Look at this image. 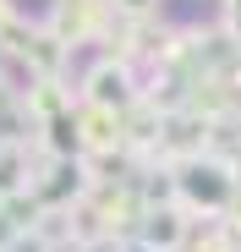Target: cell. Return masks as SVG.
Here are the masks:
<instances>
[{"instance_id": "6da1fadb", "label": "cell", "mask_w": 241, "mask_h": 252, "mask_svg": "<svg viewBox=\"0 0 241 252\" xmlns=\"http://www.w3.org/2000/svg\"><path fill=\"white\" fill-rule=\"evenodd\" d=\"M77 99L93 104V110H115V115H126L132 104H143V71L132 61H120V55H93L83 71H77Z\"/></svg>"}, {"instance_id": "7a4b0ae2", "label": "cell", "mask_w": 241, "mask_h": 252, "mask_svg": "<svg viewBox=\"0 0 241 252\" xmlns=\"http://www.w3.org/2000/svg\"><path fill=\"white\" fill-rule=\"evenodd\" d=\"M181 208L197 220V225H209V220H225V208L236 197V176L225 170L219 159H197V164H181Z\"/></svg>"}, {"instance_id": "3957f363", "label": "cell", "mask_w": 241, "mask_h": 252, "mask_svg": "<svg viewBox=\"0 0 241 252\" xmlns=\"http://www.w3.org/2000/svg\"><path fill=\"white\" fill-rule=\"evenodd\" d=\"M38 22H44L60 44L77 55V50H88V44H104L115 11H110V0H50Z\"/></svg>"}, {"instance_id": "277c9868", "label": "cell", "mask_w": 241, "mask_h": 252, "mask_svg": "<svg viewBox=\"0 0 241 252\" xmlns=\"http://www.w3.org/2000/svg\"><path fill=\"white\" fill-rule=\"evenodd\" d=\"M77 143H83V159L88 164H132L126 159V115L115 110H93V104H77Z\"/></svg>"}, {"instance_id": "5b68a950", "label": "cell", "mask_w": 241, "mask_h": 252, "mask_svg": "<svg viewBox=\"0 0 241 252\" xmlns=\"http://www.w3.org/2000/svg\"><path fill=\"white\" fill-rule=\"evenodd\" d=\"M77 82L71 77H38L33 88H28V99H22V110H28V121L33 126H50V121H66V115H77Z\"/></svg>"}, {"instance_id": "8992f818", "label": "cell", "mask_w": 241, "mask_h": 252, "mask_svg": "<svg viewBox=\"0 0 241 252\" xmlns=\"http://www.w3.org/2000/svg\"><path fill=\"white\" fill-rule=\"evenodd\" d=\"M192 230H197V220L186 214L181 203L176 208H148V220L137 225V241H148L153 252H186Z\"/></svg>"}, {"instance_id": "52a82bcc", "label": "cell", "mask_w": 241, "mask_h": 252, "mask_svg": "<svg viewBox=\"0 0 241 252\" xmlns=\"http://www.w3.org/2000/svg\"><path fill=\"white\" fill-rule=\"evenodd\" d=\"M17 61H28V71L33 77H71V50L60 44V38L38 22L33 28V38H28V50L17 55Z\"/></svg>"}, {"instance_id": "ba28073f", "label": "cell", "mask_w": 241, "mask_h": 252, "mask_svg": "<svg viewBox=\"0 0 241 252\" xmlns=\"http://www.w3.org/2000/svg\"><path fill=\"white\" fill-rule=\"evenodd\" d=\"M110 11L120 22H159L165 17V0H110Z\"/></svg>"}, {"instance_id": "9c48e42d", "label": "cell", "mask_w": 241, "mask_h": 252, "mask_svg": "<svg viewBox=\"0 0 241 252\" xmlns=\"http://www.w3.org/2000/svg\"><path fill=\"white\" fill-rule=\"evenodd\" d=\"M214 28L241 50V0H219V6H214Z\"/></svg>"}, {"instance_id": "30bf717a", "label": "cell", "mask_w": 241, "mask_h": 252, "mask_svg": "<svg viewBox=\"0 0 241 252\" xmlns=\"http://www.w3.org/2000/svg\"><path fill=\"white\" fill-rule=\"evenodd\" d=\"M11 252H55V241H44L38 230H28V236H22V241H17Z\"/></svg>"}, {"instance_id": "8fae6325", "label": "cell", "mask_w": 241, "mask_h": 252, "mask_svg": "<svg viewBox=\"0 0 241 252\" xmlns=\"http://www.w3.org/2000/svg\"><path fill=\"white\" fill-rule=\"evenodd\" d=\"M225 225L241 236V187H236V197H230V208H225Z\"/></svg>"}, {"instance_id": "7c38bea8", "label": "cell", "mask_w": 241, "mask_h": 252, "mask_svg": "<svg viewBox=\"0 0 241 252\" xmlns=\"http://www.w3.org/2000/svg\"><path fill=\"white\" fill-rule=\"evenodd\" d=\"M17 17H22V11H17V6H11V0H0V33H6V28H11V22H17Z\"/></svg>"}, {"instance_id": "4fadbf2b", "label": "cell", "mask_w": 241, "mask_h": 252, "mask_svg": "<svg viewBox=\"0 0 241 252\" xmlns=\"http://www.w3.org/2000/svg\"><path fill=\"white\" fill-rule=\"evenodd\" d=\"M225 170H230V176H236V187H241V148H236V154L225 159Z\"/></svg>"}, {"instance_id": "5bb4252c", "label": "cell", "mask_w": 241, "mask_h": 252, "mask_svg": "<svg viewBox=\"0 0 241 252\" xmlns=\"http://www.w3.org/2000/svg\"><path fill=\"white\" fill-rule=\"evenodd\" d=\"M120 252H153V247H148V241H137V236H132V241H120Z\"/></svg>"}, {"instance_id": "9a60e30c", "label": "cell", "mask_w": 241, "mask_h": 252, "mask_svg": "<svg viewBox=\"0 0 241 252\" xmlns=\"http://www.w3.org/2000/svg\"><path fill=\"white\" fill-rule=\"evenodd\" d=\"M236 77H241V55H236Z\"/></svg>"}, {"instance_id": "2e32d148", "label": "cell", "mask_w": 241, "mask_h": 252, "mask_svg": "<svg viewBox=\"0 0 241 252\" xmlns=\"http://www.w3.org/2000/svg\"><path fill=\"white\" fill-rule=\"evenodd\" d=\"M214 6H219V0H214Z\"/></svg>"}]
</instances>
